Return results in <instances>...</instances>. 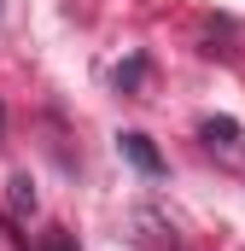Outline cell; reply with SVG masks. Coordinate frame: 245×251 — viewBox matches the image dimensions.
<instances>
[{"mask_svg": "<svg viewBox=\"0 0 245 251\" xmlns=\"http://www.w3.org/2000/svg\"><path fill=\"white\" fill-rule=\"evenodd\" d=\"M122 152H128V158H134V170H146V176H158V170H164L146 134H122Z\"/></svg>", "mask_w": 245, "mask_h": 251, "instance_id": "6da1fadb", "label": "cell"}, {"mask_svg": "<svg viewBox=\"0 0 245 251\" xmlns=\"http://www.w3.org/2000/svg\"><path fill=\"white\" fill-rule=\"evenodd\" d=\"M29 210H35V187L18 176V181H12V216H29Z\"/></svg>", "mask_w": 245, "mask_h": 251, "instance_id": "7a4b0ae2", "label": "cell"}, {"mask_svg": "<svg viewBox=\"0 0 245 251\" xmlns=\"http://www.w3.org/2000/svg\"><path fill=\"white\" fill-rule=\"evenodd\" d=\"M204 140H216V146H228V140H234V123H228V117H222V123H204Z\"/></svg>", "mask_w": 245, "mask_h": 251, "instance_id": "3957f363", "label": "cell"}, {"mask_svg": "<svg viewBox=\"0 0 245 251\" xmlns=\"http://www.w3.org/2000/svg\"><path fill=\"white\" fill-rule=\"evenodd\" d=\"M47 251H64V240H59V234H53V240H47Z\"/></svg>", "mask_w": 245, "mask_h": 251, "instance_id": "277c9868", "label": "cell"}]
</instances>
